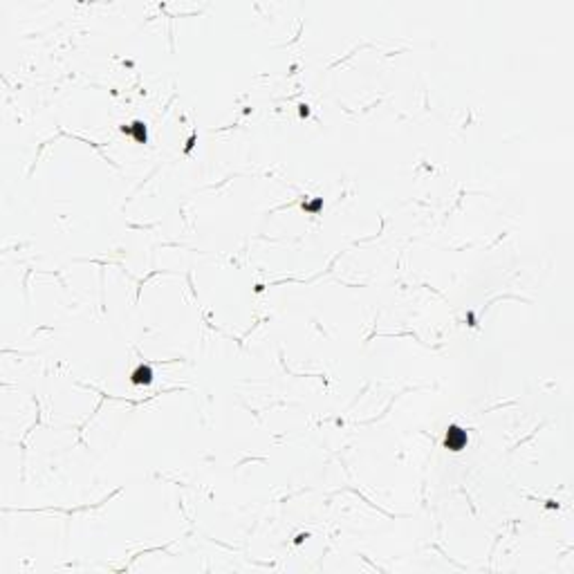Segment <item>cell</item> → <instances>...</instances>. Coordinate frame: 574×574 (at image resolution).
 <instances>
[{
	"label": "cell",
	"instance_id": "3",
	"mask_svg": "<svg viewBox=\"0 0 574 574\" xmlns=\"http://www.w3.org/2000/svg\"><path fill=\"white\" fill-rule=\"evenodd\" d=\"M123 132H130V135H135L137 141H146V128H144V123H132V126H123Z\"/></svg>",
	"mask_w": 574,
	"mask_h": 574
},
{
	"label": "cell",
	"instance_id": "2",
	"mask_svg": "<svg viewBox=\"0 0 574 574\" xmlns=\"http://www.w3.org/2000/svg\"><path fill=\"white\" fill-rule=\"evenodd\" d=\"M132 381L135 384H151L153 381V370L148 366H139V368L132 372Z\"/></svg>",
	"mask_w": 574,
	"mask_h": 574
},
{
	"label": "cell",
	"instance_id": "1",
	"mask_svg": "<svg viewBox=\"0 0 574 574\" xmlns=\"http://www.w3.org/2000/svg\"><path fill=\"white\" fill-rule=\"evenodd\" d=\"M467 433H464L460 426H449L447 431V449H451V451H460V449H464V444H467Z\"/></svg>",
	"mask_w": 574,
	"mask_h": 574
}]
</instances>
